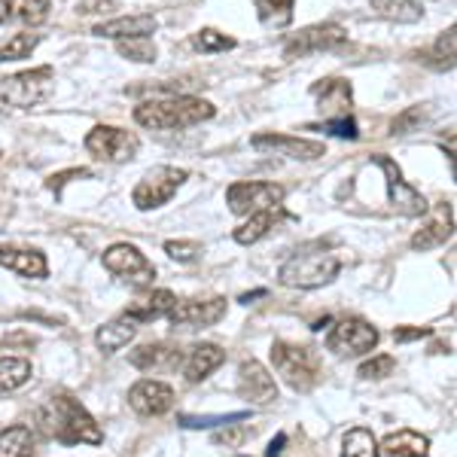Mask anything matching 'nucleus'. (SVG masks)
Listing matches in <instances>:
<instances>
[{"mask_svg": "<svg viewBox=\"0 0 457 457\" xmlns=\"http://www.w3.org/2000/svg\"><path fill=\"white\" fill-rule=\"evenodd\" d=\"M375 162H378L381 171H385L387 198H390V204H394V211L403 213V217H424V213H427V198L418 193L415 187H409V183L403 180L400 165H396L394 159H387V156H375Z\"/></svg>", "mask_w": 457, "mask_h": 457, "instance_id": "f8f14e48", "label": "nucleus"}, {"mask_svg": "<svg viewBox=\"0 0 457 457\" xmlns=\"http://www.w3.org/2000/svg\"><path fill=\"white\" fill-rule=\"evenodd\" d=\"M327 345L338 357H360V353H370L378 345V329L372 323L360 320V317H345L333 327Z\"/></svg>", "mask_w": 457, "mask_h": 457, "instance_id": "9d476101", "label": "nucleus"}, {"mask_svg": "<svg viewBox=\"0 0 457 457\" xmlns=\"http://www.w3.org/2000/svg\"><path fill=\"white\" fill-rule=\"evenodd\" d=\"M452 232H454V220H452V211H448V217L433 220V223H427L424 228H418V232L411 235V247L433 250V247L445 245V241L452 238Z\"/></svg>", "mask_w": 457, "mask_h": 457, "instance_id": "bb28decb", "label": "nucleus"}, {"mask_svg": "<svg viewBox=\"0 0 457 457\" xmlns=\"http://www.w3.org/2000/svg\"><path fill=\"white\" fill-rule=\"evenodd\" d=\"M189 177L187 168H171V165H159L153 171H146L141 177V183L131 193V202H135L137 211H156L162 204H168L174 198L177 189L183 187V180Z\"/></svg>", "mask_w": 457, "mask_h": 457, "instance_id": "423d86ee", "label": "nucleus"}, {"mask_svg": "<svg viewBox=\"0 0 457 457\" xmlns=\"http://www.w3.org/2000/svg\"><path fill=\"white\" fill-rule=\"evenodd\" d=\"M226 360V351L220 348V345L213 342H202L195 345L193 351H189L187 363H183V378L189 381V385H198V381H204L213 370H220Z\"/></svg>", "mask_w": 457, "mask_h": 457, "instance_id": "a211bd4d", "label": "nucleus"}, {"mask_svg": "<svg viewBox=\"0 0 457 457\" xmlns=\"http://www.w3.org/2000/svg\"><path fill=\"white\" fill-rule=\"evenodd\" d=\"M250 146L253 150H269V153H278V156H287V159H299V162H314L320 156H327V146L317 144V141H305V137H290V135H253L250 137Z\"/></svg>", "mask_w": 457, "mask_h": 457, "instance_id": "ddd939ff", "label": "nucleus"}, {"mask_svg": "<svg viewBox=\"0 0 457 457\" xmlns=\"http://www.w3.org/2000/svg\"><path fill=\"white\" fill-rule=\"evenodd\" d=\"M104 269L113 271L116 278H125L135 287H150L156 278V265H153L135 245H113L104 253Z\"/></svg>", "mask_w": 457, "mask_h": 457, "instance_id": "9b49d317", "label": "nucleus"}, {"mask_svg": "<svg viewBox=\"0 0 457 457\" xmlns=\"http://www.w3.org/2000/svg\"><path fill=\"white\" fill-rule=\"evenodd\" d=\"M284 187L278 183H265V180H241V183H232L226 189V202H228V211L238 213V217H247V213H256V211H269V208H278L284 202Z\"/></svg>", "mask_w": 457, "mask_h": 457, "instance_id": "6e6552de", "label": "nucleus"}, {"mask_svg": "<svg viewBox=\"0 0 457 457\" xmlns=\"http://www.w3.org/2000/svg\"><path fill=\"white\" fill-rule=\"evenodd\" d=\"M120 55L131 58V62H141V64H150L156 62V43L150 37H131V40H120L116 43Z\"/></svg>", "mask_w": 457, "mask_h": 457, "instance_id": "f704fd0d", "label": "nucleus"}, {"mask_svg": "<svg viewBox=\"0 0 457 457\" xmlns=\"http://www.w3.org/2000/svg\"><path fill=\"white\" fill-rule=\"evenodd\" d=\"M37 43H40V34H12L10 40L0 46V62H21V58H28L37 49Z\"/></svg>", "mask_w": 457, "mask_h": 457, "instance_id": "72a5a7b5", "label": "nucleus"}, {"mask_svg": "<svg viewBox=\"0 0 457 457\" xmlns=\"http://www.w3.org/2000/svg\"><path fill=\"white\" fill-rule=\"evenodd\" d=\"M193 46L198 53L211 55V53H226V49H235V40L220 31H213V28H202L195 37H193Z\"/></svg>", "mask_w": 457, "mask_h": 457, "instance_id": "c9c22d12", "label": "nucleus"}, {"mask_svg": "<svg viewBox=\"0 0 457 457\" xmlns=\"http://www.w3.org/2000/svg\"><path fill=\"white\" fill-rule=\"evenodd\" d=\"M271 366L296 394H305L320 381V360L312 348H302V345L275 342L271 345Z\"/></svg>", "mask_w": 457, "mask_h": 457, "instance_id": "20e7f679", "label": "nucleus"}, {"mask_svg": "<svg viewBox=\"0 0 457 457\" xmlns=\"http://www.w3.org/2000/svg\"><path fill=\"white\" fill-rule=\"evenodd\" d=\"M278 220H281V211H278V208L256 211V213H250L247 223H241L238 228H235L232 238L238 241V245H256V241L265 238V235L278 226Z\"/></svg>", "mask_w": 457, "mask_h": 457, "instance_id": "393cba45", "label": "nucleus"}, {"mask_svg": "<svg viewBox=\"0 0 457 457\" xmlns=\"http://www.w3.org/2000/svg\"><path fill=\"white\" fill-rule=\"evenodd\" d=\"M245 418H250L247 411H235V415H213V418H189L183 415L180 424L189 427V430H202V427H213V424H232V421H245Z\"/></svg>", "mask_w": 457, "mask_h": 457, "instance_id": "a19ab883", "label": "nucleus"}, {"mask_svg": "<svg viewBox=\"0 0 457 457\" xmlns=\"http://www.w3.org/2000/svg\"><path fill=\"white\" fill-rule=\"evenodd\" d=\"M86 150L92 153V159L98 162H110V165H120V162H131L141 150V141L137 135L125 129H116V125H95L86 135Z\"/></svg>", "mask_w": 457, "mask_h": 457, "instance_id": "0eeeda50", "label": "nucleus"}, {"mask_svg": "<svg viewBox=\"0 0 457 457\" xmlns=\"http://www.w3.org/2000/svg\"><path fill=\"white\" fill-rule=\"evenodd\" d=\"M260 296H265V290H256V293H247V296H241V302H247V305H250V299H260Z\"/></svg>", "mask_w": 457, "mask_h": 457, "instance_id": "49530a36", "label": "nucleus"}, {"mask_svg": "<svg viewBox=\"0 0 457 457\" xmlns=\"http://www.w3.org/2000/svg\"><path fill=\"white\" fill-rule=\"evenodd\" d=\"M37 424L49 439H58L64 445H77V442L101 445L104 442L98 421L73 396H53V400L43 403L37 409Z\"/></svg>", "mask_w": 457, "mask_h": 457, "instance_id": "f257e3e1", "label": "nucleus"}, {"mask_svg": "<svg viewBox=\"0 0 457 457\" xmlns=\"http://www.w3.org/2000/svg\"><path fill=\"white\" fill-rule=\"evenodd\" d=\"M424 336H430V329L415 327V329H396V333H394L396 342H411V338H424Z\"/></svg>", "mask_w": 457, "mask_h": 457, "instance_id": "c03bdc74", "label": "nucleus"}, {"mask_svg": "<svg viewBox=\"0 0 457 457\" xmlns=\"http://www.w3.org/2000/svg\"><path fill=\"white\" fill-rule=\"evenodd\" d=\"M312 95L317 98V107L323 113H329V120L336 116H348L351 110V83L348 79H320L312 86Z\"/></svg>", "mask_w": 457, "mask_h": 457, "instance_id": "6ab92c4d", "label": "nucleus"}, {"mask_svg": "<svg viewBox=\"0 0 457 457\" xmlns=\"http://www.w3.org/2000/svg\"><path fill=\"white\" fill-rule=\"evenodd\" d=\"M31 448H34L31 427L16 424L0 433V457H31Z\"/></svg>", "mask_w": 457, "mask_h": 457, "instance_id": "cd10ccee", "label": "nucleus"}, {"mask_svg": "<svg viewBox=\"0 0 457 457\" xmlns=\"http://www.w3.org/2000/svg\"><path fill=\"white\" fill-rule=\"evenodd\" d=\"M372 10L390 21H418L424 16L418 0H372Z\"/></svg>", "mask_w": 457, "mask_h": 457, "instance_id": "c756f323", "label": "nucleus"}, {"mask_svg": "<svg viewBox=\"0 0 457 457\" xmlns=\"http://www.w3.org/2000/svg\"><path fill=\"white\" fill-rule=\"evenodd\" d=\"M418 4H421V0H418Z\"/></svg>", "mask_w": 457, "mask_h": 457, "instance_id": "de8ad7c7", "label": "nucleus"}, {"mask_svg": "<svg viewBox=\"0 0 457 457\" xmlns=\"http://www.w3.org/2000/svg\"><path fill=\"white\" fill-rule=\"evenodd\" d=\"M49 0H0V25H43Z\"/></svg>", "mask_w": 457, "mask_h": 457, "instance_id": "412c9836", "label": "nucleus"}, {"mask_svg": "<svg viewBox=\"0 0 457 457\" xmlns=\"http://www.w3.org/2000/svg\"><path fill=\"white\" fill-rule=\"evenodd\" d=\"M217 107L211 101L193 98V95H171V98L144 101L135 107V122L153 131H177V129H193L213 120Z\"/></svg>", "mask_w": 457, "mask_h": 457, "instance_id": "f03ea898", "label": "nucleus"}, {"mask_svg": "<svg viewBox=\"0 0 457 457\" xmlns=\"http://www.w3.org/2000/svg\"><path fill=\"white\" fill-rule=\"evenodd\" d=\"M0 265L10 271H16L21 278H46L49 265L46 256L40 250H28V247H4L0 245Z\"/></svg>", "mask_w": 457, "mask_h": 457, "instance_id": "4be33fe9", "label": "nucleus"}, {"mask_svg": "<svg viewBox=\"0 0 457 457\" xmlns=\"http://www.w3.org/2000/svg\"><path fill=\"white\" fill-rule=\"evenodd\" d=\"M424 110L421 107H411V110H405V113L400 116V120L394 122V135H405V131L411 129L415 122H424Z\"/></svg>", "mask_w": 457, "mask_h": 457, "instance_id": "79ce46f5", "label": "nucleus"}, {"mask_svg": "<svg viewBox=\"0 0 457 457\" xmlns=\"http://www.w3.org/2000/svg\"><path fill=\"white\" fill-rule=\"evenodd\" d=\"M394 370H396V360L390 357V353H375L372 360H366V363L360 366V378L378 381V378H387V375H394Z\"/></svg>", "mask_w": 457, "mask_h": 457, "instance_id": "e433bc0d", "label": "nucleus"}, {"mask_svg": "<svg viewBox=\"0 0 457 457\" xmlns=\"http://www.w3.org/2000/svg\"><path fill=\"white\" fill-rule=\"evenodd\" d=\"M320 129L327 131V135H333V137H345V141H357V137H360L357 122H353L351 116H336V120H327Z\"/></svg>", "mask_w": 457, "mask_h": 457, "instance_id": "ea45409f", "label": "nucleus"}, {"mask_svg": "<svg viewBox=\"0 0 457 457\" xmlns=\"http://www.w3.org/2000/svg\"><path fill=\"white\" fill-rule=\"evenodd\" d=\"M421 62L433 64V68H439V71L454 68V28H448V31L433 43V49L421 53Z\"/></svg>", "mask_w": 457, "mask_h": 457, "instance_id": "473e14b6", "label": "nucleus"}, {"mask_svg": "<svg viewBox=\"0 0 457 457\" xmlns=\"http://www.w3.org/2000/svg\"><path fill=\"white\" fill-rule=\"evenodd\" d=\"M174 305H177V296L171 290H153V296H146L144 302H135L125 314L137 323H150V320H159V317H168V312H171Z\"/></svg>", "mask_w": 457, "mask_h": 457, "instance_id": "a878e982", "label": "nucleus"}, {"mask_svg": "<svg viewBox=\"0 0 457 457\" xmlns=\"http://www.w3.org/2000/svg\"><path fill=\"white\" fill-rule=\"evenodd\" d=\"M250 436H253V427H247V424H241V427L226 424V430H217V433H213V442H217V445L238 448V445H245V442H247Z\"/></svg>", "mask_w": 457, "mask_h": 457, "instance_id": "4c0bfd02", "label": "nucleus"}, {"mask_svg": "<svg viewBox=\"0 0 457 457\" xmlns=\"http://www.w3.org/2000/svg\"><path fill=\"white\" fill-rule=\"evenodd\" d=\"M284 445H287V433H278V436L271 439V445H269V452H265V457H281Z\"/></svg>", "mask_w": 457, "mask_h": 457, "instance_id": "a18cd8bd", "label": "nucleus"}, {"mask_svg": "<svg viewBox=\"0 0 457 457\" xmlns=\"http://www.w3.org/2000/svg\"><path fill=\"white\" fill-rule=\"evenodd\" d=\"M348 43V31L336 21H327V25H312L305 31L287 37L284 43V58H305L312 53H329V49H338Z\"/></svg>", "mask_w": 457, "mask_h": 457, "instance_id": "1a4fd4ad", "label": "nucleus"}, {"mask_svg": "<svg viewBox=\"0 0 457 457\" xmlns=\"http://www.w3.org/2000/svg\"><path fill=\"white\" fill-rule=\"evenodd\" d=\"M378 452L387 457H430V439L415 430H396L381 442Z\"/></svg>", "mask_w": 457, "mask_h": 457, "instance_id": "b1692460", "label": "nucleus"}, {"mask_svg": "<svg viewBox=\"0 0 457 457\" xmlns=\"http://www.w3.org/2000/svg\"><path fill=\"white\" fill-rule=\"evenodd\" d=\"M73 177H92V171H86V168H71V171H64V174L49 177V183H46V187H49V189H55V193H58V189H62L64 183H71Z\"/></svg>", "mask_w": 457, "mask_h": 457, "instance_id": "37998d69", "label": "nucleus"}, {"mask_svg": "<svg viewBox=\"0 0 457 457\" xmlns=\"http://www.w3.org/2000/svg\"><path fill=\"white\" fill-rule=\"evenodd\" d=\"M238 394L245 396L250 405H271L278 400V385L262 363L245 360L238 370Z\"/></svg>", "mask_w": 457, "mask_h": 457, "instance_id": "dca6fc26", "label": "nucleus"}, {"mask_svg": "<svg viewBox=\"0 0 457 457\" xmlns=\"http://www.w3.org/2000/svg\"><path fill=\"white\" fill-rule=\"evenodd\" d=\"M183 363L180 348L168 342H156V345H144V348L131 351V366L141 372H162V370H177Z\"/></svg>", "mask_w": 457, "mask_h": 457, "instance_id": "f3484780", "label": "nucleus"}, {"mask_svg": "<svg viewBox=\"0 0 457 457\" xmlns=\"http://www.w3.org/2000/svg\"><path fill=\"white\" fill-rule=\"evenodd\" d=\"M129 405L144 418H159L165 411H171L174 405V390L165 381L156 378H144L129 390Z\"/></svg>", "mask_w": 457, "mask_h": 457, "instance_id": "4468645a", "label": "nucleus"}, {"mask_svg": "<svg viewBox=\"0 0 457 457\" xmlns=\"http://www.w3.org/2000/svg\"><path fill=\"white\" fill-rule=\"evenodd\" d=\"M53 92H55V71L49 68V64L0 79V101L19 110L43 104Z\"/></svg>", "mask_w": 457, "mask_h": 457, "instance_id": "39448f33", "label": "nucleus"}, {"mask_svg": "<svg viewBox=\"0 0 457 457\" xmlns=\"http://www.w3.org/2000/svg\"><path fill=\"white\" fill-rule=\"evenodd\" d=\"M31 381V363L25 357H0V394L19 390Z\"/></svg>", "mask_w": 457, "mask_h": 457, "instance_id": "c85d7f7f", "label": "nucleus"}, {"mask_svg": "<svg viewBox=\"0 0 457 457\" xmlns=\"http://www.w3.org/2000/svg\"><path fill=\"white\" fill-rule=\"evenodd\" d=\"M135 336H137V320L122 314V317H116V320L104 323V327L95 333V345L104 353H116V351H122L125 345L135 342Z\"/></svg>", "mask_w": 457, "mask_h": 457, "instance_id": "5701e85b", "label": "nucleus"}, {"mask_svg": "<svg viewBox=\"0 0 457 457\" xmlns=\"http://www.w3.org/2000/svg\"><path fill=\"white\" fill-rule=\"evenodd\" d=\"M226 317V299H183L168 312L174 327H211Z\"/></svg>", "mask_w": 457, "mask_h": 457, "instance_id": "2eb2a0df", "label": "nucleus"}, {"mask_svg": "<svg viewBox=\"0 0 457 457\" xmlns=\"http://www.w3.org/2000/svg\"><path fill=\"white\" fill-rule=\"evenodd\" d=\"M156 28V16L141 12V16H120L113 21H101V25H95V34L110 37V40H131V37H150Z\"/></svg>", "mask_w": 457, "mask_h": 457, "instance_id": "aec40b11", "label": "nucleus"}, {"mask_svg": "<svg viewBox=\"0 0 457 457\" xmlns=\"http://www.w3.org/2000/svg\"><path fill=\"white\" fill-rule=\"evenodd\" d=\"M342 262L336 253L327 250H302L293 253L281 269H278V281L293 290H317V287H327L338 275Z\"/></svg>", "mask_w": 457, "mask_h": 457, "instance_id": "7ed1b4c3", "label": "nucleus"}, {"mask_svg": "<svg viewBox=\"0 0 457 457\" xmlns=\"http://www.w3.org/2000/svg\"><path fill=\"white\" fill-rule=\"evenodd\" d=\"M165 253L177 262H195L202 256V245L198 241H165Z\"/></svg>", "mask_w": 457, "mask_h": 457, "instance_id": "58836bf2", "label": "nucleus"}, {"mask_svg": "<svg viewBox=\"0 0 457 457\" xmlns=\"http://www.w3.org/2000/svg\"><path fill=\"white\" fill-rule=\"evenodd\" d=\"M293 4L296 0H256V16L269 28H287L293 21Z\"/></svg>", "mask_w": 457, "mask_h": 457, "instance_id": "2f4dec72", "label": "nucleus"}, {"mask_svg": "<svg viewBox=\"0 0 457 457\" xmlns=\"http://www.w3.org/2000/svg\"><path fill=\"white\" fill-rule=\"evenodd\" d=\"M378 442L366 427H353L342 439V457H378Z\"/></svg>", "mask_w": 457, "mask_h": 457, "instance_id": "7c9ffc66", "label": "nucleus"}]
</instances>
